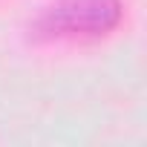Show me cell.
Listing matches in <instances>:
<instances>
[{
    "mask_svg": "<svg viewBox=\"0 0 147 147\" xmlns=\"http://www.w3.org/2000/svg\"><path fill=\"white\" fill-rule=\"evenodd\" d=\"M121 0H58L38 20L46 38H98L121 23Z\"/></svg>",
    "mask_w": 147,
    "mask_h": 147,
    "instance_id": "1",
    "label": "cell"
}]
</instances>
